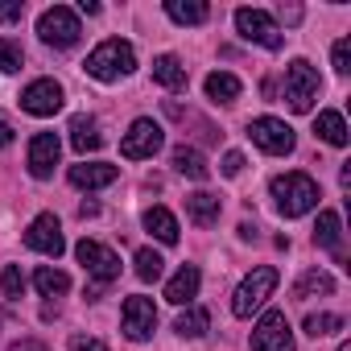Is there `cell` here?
Wrapping results in <instances>:
<instances>
[{
	"label": "cell",
	"mask_w": 351,
	"mask_h": 351,
	"mask_svg": "<svg viewBox=\"0 0 351 351\" xmlns=\"http://www.w3.org/2000/svg\"><path fill=\"white\" fill-rule=\"evenodd\" d=\"M236 29H240V38L244 42H256V46H265V50H281L285 46V38H281V29L273 25V17L269 13H261V9H236Z\"/></svg>",
	"instance_id": "cell-6"
},
{
	"label": "cell",
	"mask_w": 351,
	"mask_h": 351,
	"mask_svg": "<svg viewBox=\"0 0 351 351\" xmlns=\"http://www.w3.org/2000/svg\"><path fill=\"white\" fill-rule=\"evenodd\" d=\"M219 169L228 173V178H236V173L244 169V153H236V149H232V153H223V165H219Z\"/></svg>",
	"instance_id": "cell-36"
},
{
	"label": "cell",
	"mask_w": 351,
	"mask_h": 351,
	"mask_svg": "<svg viewBox=\"0 0 351 351\" xmlns=\"http://www.w3.org/2000/svg\"><path fill=\"white\" fill-rule=\"evenodd\" d=\"M199 285H203L199 269H195V265H182L178 273L165 281V302H173V306H191V302L199 298Z\"/></svg>",
	"instance_id": "cell-16"
},
{
	"label": "cell",
	"mask_w": 351,
	"mask_h": 351,
	"mask_svg": "<svg viewBox=\"0 0 351 351\" xmlns=\"http://www.w3.org/2000/svg\"><path fill=\"white\" fill-rule=\"evenodd\" d=\"M330 58H335V71H339V75H347V71H351V42H347V38H339V42H335V50H330Z\"/></svg>",
	"instance_id": "cell-33"
},
{
	"label": "cell",
	"mask_w": 351,
	"mask_h": 351,
	"mask_svg": "<svg viewBox=\"0 0 351 351\" xmlns=\"http://www.w3.org/2000/svg\"><path fill=\"white\" fill-rule=\"evenodd\" d=\"M165 13L178 25H203L211 17V9L203 5V0H165Z\"/></svg>",
	"instance_id": "cell-22"
},
{
	"label": "cell",
	"mask_w": 351,
	"mask_h": 351,
	"mask_svg": "<svg viewBox=\"0 0 351 351\" xmlns=\"http://www.w3.org/2000/svg\"><path fill=\"white\" fill-rule=\"evenodd\" d=\"M79 215H83V219H91V215H99V207H95V203H83V207H79Z\"/></svg>",
	"instance_id": "cell-41"
},
{
	"label": "cell",
	"mask_w": 351,
	"mask_h": 351,
	"mask_svg": "<svg viewBox=\"0 0 351 351\" xmlns=\"http://www.w3.org/2000/svg\"><path fill=\"white\" fill-rule=\"evenodd\" d=\"M34 285H38V293H42V298H58V293H66V289H71V277H66L62 269L42 265V269L34 273Z\"/></svg>",
	"instance_id": "cell-26"
},
{
	"label": "cell",
	"mask_w": 351,
	"mask_h": 351,
	"mask_svg": "<svg viewBox=\"0 0 351 351\" xmlns=\"http://www.w3.org/2000/svg\"><path fill=\"white\" fill-rule=\"evenodd\" d=\"M273 199H277V211L285 219H298V215L314 211L322 195H318V182L310 178V173L289 169V173H277V178H273Z\"/></svg>",
	"instance_id": "cell-1"
},
{
	"label": "cell",
	"mask_w": 351,
	"mask_h": 351,
	"mask_svg": "<svg viewBox=\"0 0 351 351\" xmlns=\"http://www.w3.org/2000/svg\"><path fill=\"white\" fill-rule=\"evenodd\" d=\"M173 169H178L182 178H195V182H207V178H211L207 157H203L199 149H191V145H178V149H173Z\"/></svg>",
	"instance_id": "cell-17"
},
{
	"label": "cell",
	"mask_w": 351,
	"mask_h": 351,
	"mask_svg": "<svg viewBox=\"0 0 351 351\" xmlns=\"http://www.w3.org/2000/svg\"><path fill=\"white\" fill-rule=\"evenodd\" d=\"M314 132H318L326 145H335V149H343V145H347V124H343V116H339V112H318Z\"/></svg>",
	"instance_id": "cell-25"
},
{
	"label": "cell",
	"mask_w": 351,
	"mask_h": 351,
	"mask_svg": "<svg viewBox=\"0 0 351 351\" xmlns=\"http://www.w3.org/2000/svg\"><path fill=\"white\" fill-rule=\"evenodd\" d=\"M87 75L91 79H99V83H116V79H124V75H132V66H136V54H132V46L128 42H120V38H108V42H99L91 54H87Z\"/></svg>",
	"instance_id": "cell-2"
},
{
	"label": "cell",
	"mask_w": 351,
	"mask_h": 351,
	"mask_svg": "<svg viewBox=\"0 0 351 351\" xmlns=\"http://www.w3.org/2000/svg\"><path fill=\"white\" fill-rule=\"evenodd\" d=\"M25 244L42 256H62L66 252V240H62V223L58 215H38L29 228H25Z\"/></svg>",
	"instance_id": "cell-12"
},
{
	"label": "cell",
	"mask_w": 351,
	"mask_h": 351,
	"mask_svg": "<svg viewBox=\"0 0 351 351\" xmlns=\"http://www.w3.org/2000/svg\"><path fill=\"white\" fill-rule=\"evenodd\" d=\"M75 256H79V265H83L99 285H108V281L120 277V256H116L112 248H104L99 240H87V236H83V240L75 244Z\"/></svg>",
	"instance_id": "cell-9"
},
{
	"label": "cell",
	"mask_w": 351,
	"mask_h": 351,
	"mask_svg": "<svg viewBox=\"0 0 351 351\" xmlns=\"http://www.w3.org/2000/svg\"><path fill=\"white\" fill-rule=\"evenodd\" d=\"M161 145H165V132H161V124H157V120H149V116H141V120H132V128L124 132V141H120V153H124L128 161H145V157H153Z\"/></svg>",
	"instance_id": "cell-7"
},
{
	"label": "cell",
	"mask_w": 351,
	"mask_h": 351,
	"mask_svg": "<svg viewBox=\"0 0 351 351\" xmlns=\"http://www.w3.org/2000/svg\"><path fill=\"white\" fill-rule=\"evenodd\" d=\"M79 17L66 9V5H54V9H46L42 17H38V38L46 42V46H54V50H71L75 42H79Z\"/></svg>",
	"instance_id": "cell-5"
},
{
	"label": "cell",
	"mask_w": 351,
	"mask_h": 351,
	"mask_svg": "<svg viewBox=\"0 0 351 351\" xmlns=\"http://www.w3.org/2000/svg\"><path fill=\"white\" fill-rule=\"evenodd\" d=\"M339 240H343V223H339V211H318L314 244H318V248H330V252H339Z\"/></svg>",
	"instance_id": "cell-24"
},
{
	"label": "cell",
	"mask_w": 351,
	"mask_h": 351,
	"mask_svg": "<svg viewBox=\"0 0 351 351\" xmlns=\"http://www.w3.org/2000/svg\"><path fill=\"white\" fill-rule=\"evenodd\" d=\"M145 232L157 236L161 244H178V219H173L165 207H149L145 211Z\"/></svg>",
	"instance_id": "cell-21"
},
{
	"label": "cell",
	"mask_w": 351,
	"mask_h": 351,
	"mask_svg": "<svg viewBox=\"0 0 351 351\" xmlns=\"http://www.w3.org/2000/svg\"><path fill=\"white\" fill-rule=\"evenodd\" d=\"M120 178V169L108 165V161H83V165H71V186L79 191H104Z\"/></svg>",
	"instance_id": "cell-15"
},
{
	"label": "cell",
	"mask_w": 351,
	"mask_h": 351,
	"mask_svg": "<svg viewBox=\"0 0 351 351\" xmlns=\"http://www.w3.org/2000/svg\"><path fill=\"white\" fill-rule=\"evenodd\" d=\"M120 322H124V335H128L132 343H145V339L153 335V326H157V306H153L149 298L132 293V298H124Z\"/></svg>",
	"instance_id": "cell-11"
},
{
	"label": "cell",
	"mask_w": 351,
	"mask_h": 351,
	"mask_svg": "<svg viewBox=\"0 0 351 351\" xmlns=\"http://www.w3.org/2000/svg\"><path fill=\"white\" fill-rule=\"evenodd\" d=\"M21 108H25L29 116H54V112L62 108V83H54V79L29 83V87L21 91Z\"/></svg>",
	"instance_id": "cell-13"
},
{
	"label": "cell",
	"mask_w": 351,
	"mask_h": 351,
	"mask_svg": "<svg viewBox=\"0 0 351 351\" xmlns=\"http://www.w3.org/2000/svg\"><path fill=\"white\" fill-rule=\"evenodd\" d=\"M339 351H351V343H339Z\"/></svg>",
	"instance_id": "cell-42"
},
{
	"label": "cell",
	"mask_w": 351,
	"mask_h": 351,
	"mask_svg": "<svg viewBox=\"0 0 351 351\" xmlns=\"http://www.w3.org/2000/svg\"><path fill=\"white\" fill-rule=\"evenodd\" d=\"M21 62H25L21 46H17V42H9V38H0V71L13 75V71H21Z\"/></svg>",
	"instance_id": "cell-32"
},
{
	"label": "cell",
	"mask_w": 351,
	"mask_h": 351,
	"mask_svg": "<svg viewBox=\"0 0 351 351\" xmlns=\"http://www.w3.org/2000/svg\"><path fill=\"white\" fill-rule=\"evenodd\" d=\"M273 289H277V269H273V265L252 269V273L236 285V293H232V314H236V318H252V310H261Z\"/></svg>",
	"instance_id": "cell-3"
},
{
	"label": "cell",
	"mask_w": 351,
	"mask_h": 351,
	"mask_svg": "<svg viewBox=\"0 0 351 351\" xmlns=\"http://www.w3.org/2000/svg\"><path fill=\"white\" fill-rule=\"evenodd\" d=\"M252 351H293V335L281 310H265L252 326Z\"/></svg>",
	"instance_id": "cell-10"
},
{
	"label": "cell",
	"mask_w": 351,
	"mask_h": 351,
	"mask_svg": "<svg viewBox=\"0 0 351 351\" xmlns=\"http://www.w3.org/2000/svg\"><path fill=\"white\" fill-rule=\"evenodd\" d=\"M0 293H5V298H21V293H25V277H21L17 265H5V269H0Z\"/></svg>",
	"instance_id": "cell-31"
},
{
	"label": "cell",
	"mask_w": 351,
	"mask_h": 351,
	"mask_svg": "<svg viewBox=\"0 0 351 351\" xmlns=\"http://www.w3.org/2000/svg\"><path fill=\"white\" fill-rule=\"evenodd\" d=\"M13 136H17V128H13V120H9L5 112H0V149H5V145H13Z\"/></svg>",
	"instance_id": "cell-37"
},
{
	"label": "cell",
	"mask_w": 351,
	"mask_h": 351,
	"mask_svg": "<svg viewBox=\"0 0 351 351\" xmlns=\"http://www.w3.org/2000/svg\"><path fill=\"white\" fill-rule=\"evenodd\" d=\"M240 79L236 75H228V71H215V75H207V99H215V104H236L240 99Z\"/></svg>",
	"instance_id": "cell-23"
},
{
	"label": "cell",
	"mask_w": 351,
	"mask_h": 351,
	"mask_svg": "<svg viewBox=\"0 0 351 351\" xmlns=\"http://www.w3.org/2000/svg\"><path fill=\"white\" fill-rule=\"evenodd\" d=\"M71 351H108V347L91 335H71Z\"/></svg>",
	"instance_id": "cell-35"
},
{
	"label": "cell",
	"mask_w": 351,
	"mask_h": 351,
	"mask_svg": "<svg viewBox=\"0 0 351 351\" xmlns=\"http://www.w3.org/2000/svg\"><path fill=\"white\" fill-rule=\"evenodd\" d=\"M339 326H343L339 314H310V318H306V335H310V339H326V335H335Z\"/></svg>",
	"instance_id": "cell-30"
},
{
	"label": "cell",
	"mask_w": 351,
	"mask_h": 351,
	"mask_svg": "<svg viewBox=\"0 0 351 351\" xmlns=\"http://www.w3.org/2000/svg\"><path fill=\"white\" fill-rule=\"evenodd\" d=\"M9 351H50L46 343H38V339H21V343H13Z\"/></svg>",
	"instance_id": "cell-39"
},
{
	"label": "cell",
	"mask_w": 351,
	"mask_h": 351,
	"mask_svg": "<svg viewBox=\"0 0 351 351\" xmlns=\"http://www.w3.org/2000/svg\"><path fill=\"white\" fill-rule=\"evenodd\" d=\"M25 17V0H0V21H21Z\"/></svg>",
	"instance_id": "cell-34"
},
{
	"label": "cell",
	"mask_w": 351,
	"mask_h": 351,
	"mask_svg": "<svg viewBox=\"0 0 351 351\" xmlns=\"http://www.w3.org/2000/svg\"><path fill=\"white\" fill-rule=\"evenodd\" d=\"M71 145H75L79 153H95V149L104 145V132H99L95 116H75V120H71Z\"/></svg>",
	"instance_id": "cell-19"
},
{
	"label": "cell",
	"mask_w": 351,
	"mask_h": 351,
	"mask_svg": "<svg viewBox=\"0 0 351 351\" xmlns=\"http://www.w3.org/2000/svg\"><path fill=\"white\" fill-rule=\"evenodd\" d=\"M207 326H211V314L207 310H186V314H178V322H173V330H178L182 339H203L207 335Z\"/></svg>",
	"instance_id": "cell-28"
},
{
	"label": "cell",
	"mask_w": 351,
	"mask_h": 351,
	"mask_svg": "<svg viewBox=\"0 0 351 351\" xmlns=\"http://www.w3.org/2000/svg\"><path fill=\"white\" fill-rule=\"evenodd\" d=\"M153 79L165 87V91H186V66L173 58V54H161L153 62Z\"/></svg>",
	"instance_id": "cell-20"
},
{
	"label": "cell",
	"mask_w": 351,
	"mask_h": 351,
	"mask_svg": "<svg viewBox=\"0 0 351 351\" xmlns=\"http://www.w3.org/2000/svg\"><path fill=\"white\" fill-rule=\"evenodd\" d=\"M58 153H62V145H58L54 132H38V136L29 141V157H25V165H29L34 178H50L54 165H58Z\"/></svg>",
	"instance_id": "cell-14"
},
{
	"label": "cell",
	"mask_w": 351,
	"mask_h": 351,
	"mask_svg": "<svg viewBox=\"0 0 351 351\" xmlns=\"http://www.w3.org/2000/svg\"><path fill=\"white\" fill-rule=\"evenodd\" d=\"M79 9H83L87 17H95V13H99V5H95V0H79Z\"/></svg>",
	"instance_id": "cell-40"
},
{
	"label": "cell",
	"mask_w": 351,
	"mask_h": 351,
	"mask_svg": "<svg viewBox=\"0 0 351 351\" xmlns=\"http://www.w3.org/2000/svg\"><path fill=\"white\" fill-rule=\"evenodd\" d=\"M277 13H281V21H289V25H298V21H302V5H281Z\"/></svg>",
	"instance_id": "cell-38"
},
{
	"label": "cell",
	"mask_w": 351,
	"mask_h": 351,
	"mask_svg": "<svg viewBox=\"0 0 351 351\" xmlns=\"http://www.w3.org/2000/svg\"><path fill=\"white\" fill-rule=\"evenodd\" d=\"M318 91H322L318 71H314L306 58H293V62L285 66V99H289V108H293V112H310L314 99H318Z\"/></svg>",
	"instance_id": "cell-4"
},
{
	"label": "cell",
	"mask_w": 351,
	"mask_h": 351,
	"mask_svg": "<svg viewBox=\"0 0 351 351\" xmlns=\"http://www.w3.org/2000/svg\"><path fill=\"white\" fill-rule=\"evenodd\" d=\"M161 273H165V261L153 248H136V277L141 281H161Z\"/></svg>",
	"instance_id": "cell-29"
},
{
	"label": "cell",
	"mask_w": 351,
	"mask_h": 351,
	"mask_svg": "<svg viewBox=\"0 0 351 351\" xmlns=\"http://www.w3.org/2000/svg\"><path fill=\"white\" fill-rule=\"evenodd\" d=\"M248 136H252V145L256 149H265V153H273V157H285V153H293V128L285 124V120H273V116H261V120H252L248 124Z\"/></svg>",
	"instance_id": "cell-8"
},
{
	"label": "cell",
	"mask_w": 351,
	"mask_h": 351,
	"mask_svg": "<svg viewBox=\"0 0 351 351\" xmlns=\"http://www.w3.org/2000/svg\"><path fill=\"white\" fill-rule=\"evenodd\" d=\"M318 293H322V298H326V293H335V277H330V273H322V269H310V273L298 281L293 298H302V302H306V298H318Z\"/></svg>",
	"instance_id": "cell-27"
},
{
	"label": "cell",
	"mask_w": 351,
	"mask_h": 351,
	"mask_svg": "<svg viewBox=\"0 0 351 351\" xmlns=\"http://www.w3.org/2000/svg\"><path fill=\"white\" fill-rule=\"evenodd\" d=\"M219 211H223L219 195H207V191H195V195H186V215H191L199 228H211V223H219Z\"/></svg>",
	"instance_id": "cell-18"
}]
</instances>
